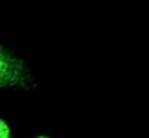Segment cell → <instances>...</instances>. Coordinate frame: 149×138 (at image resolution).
Listing matches in <instances>:
<instances>
[{
  "label": "cell",
  "instance_id": "obj_2",
  "mask_svg": "<svg viewBox=\"0 0 149 138\" xmlns=\"http://www.w3.org/2000/svg\"><path fill=\"white\" fill-rule=\"evenodd\" d=\"M0 138H12V128L3 117H0Z\"/></svg>",
  "mask_w": 149,
  "mask_h": 138
},
{
  "label": "cell",
  "instance_id": "obj_1",
  "mask_svg": "<svg viewBox=\"0 0 149 138\" xmlns=\"http://www.w3.org/2000/svg\"><path fill=\"white\" fill-rule=\"evenodd\" d=\"M36 86L34 74L27 62L0 43V92H31Z\"/></svg>",
  "mask_w": 149,
  "mask_h": 138
},
{
  "label": "cell",
  "instance_id": "obj_3",
  "mask_svg": "<svg viewBox=\"0 0 149 138\" xmlns=\"http://www.w3.org/2000/svg\"><path fill=\"white\" fill-rule=\"evenodd\" d=\"M36 138H51V137H48V135H37Z\"/></svg>",
  "mask_w": 149,
  "mask_h": 138
}]
</instances>
